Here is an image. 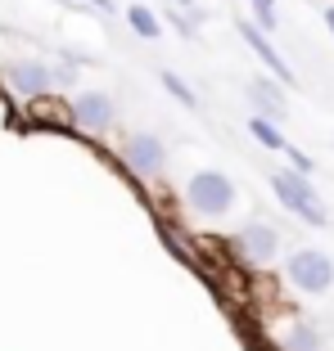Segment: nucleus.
Wrapping results in <instances>:
<instances>
[{
	"mask_svg": "<svg viewBox=\"0 0 334 351\" xmlns=\"http://www.w3.org/2000/svg\"><path fill=\"white\" fill-rule=\"evenodd\" d=\"M122 162L131 167V176H140V180H158V176L167 171V149L158 135H131L122 145Z\"/></svg>",
	"mask_w": 334,
	"mask_h": 351,
	"instance_id": "obj_5",
	"label": "nucleus"
},
{
	"mask_svg": "<svg viewBox=\"0 0 334 351\" xmlns=\"http://www.w3.org/2000/svg\"><path fill=\"white\" fill-rule=\"evenodd\" d=\"M163 86H167V95H177L181 104H186V108H199V99H194V90H190L186 82H181L177 73H163Z\"/></svg>",
	"mask_w": 334,
	"mask_h": 351,
	"instance_id": "obj_13",
	"label": "nucleus"
},
{
	"mask_svg": "<svg viewBox=\"0 0 334 351\" xmlns=\"http://www.w3.org/2000/svg\"><path fill=\"white\" fill-rule=\"evenodd\" d=\"M77 82V68H50V86H73Z\"/></svg>",
	"mask_w": 334,
	"mask_h": 351,
	"instance_id": "obj_16",
	"label": "nucleus"
},
{
	"mask_svg": "<svg viewBox=\"0 0 334 351\" xmlns=\"http://www.w3.org/2000/svg\"><path fill=\"white\" fill-rule=\"evenodd\" d=\"M285 158H289V167H293V171H303V176H312V158H307L303 149H293V145H285Z\"/></svg>",
	"mask_w": 334,
	"mask_h": 351,
	"instance_id": "obj_15",
	"label": "nucleus"
},
{
	"mask_svg": "<svg viewBox=\"0 0 334 351\" xmlns=\"http://www.w3.org/2000/svg\"><path fill=\"white\" fill-rule=\"evenodd\" d=\"M5 82L27 99H41V95H50V68L41 59H14L5 63Z\"/></svg>",
	"mask_w": 334,
	"mask_h": 351,
	"instance_id": "obj_6",
	"label": "nucleus"
},
{
	"mask_svg": "<svg viewBox=\"0 0 334 351\" xmlns=\"http://www.w3.org/2000/svg\"><path fill=\"white\" fill-rule=\"evenodd\" d=\"M249 5H253V14H258V27L276 32V23H280V19H276V0H249Z\"/></svg>",
	"mask_w": 334,
	"mask_h": 351,
	"instance_id": "obj_14",
	"label": "nucleus"
},
{
	"mask_svg": "<svg viewBox=\"0 0 334 351\" xmlns=\"http://www.w3.org/2000/svg\"><path fill=\"white\" fill-rule=\"evenodd\" d=\"M126 23H131V32L145 36V41H154V36H158V14L149 10V5H131V10H126Z\"/></svg>",
	"mask_w": 334,
	"mask_h": 351,
	"instance_id": "obj_12",
	"label": "nucleus"
},
{
	"mask_svg": "<svg viewBox=\"0 0 334 351\" xmlns=\"http://www.w3.org/2000/svg\"><path fill=\"white\" fill-rule=\"evenodd\" d=\"M235 248H240L244 261H253V266H267V261L276 257V248H280V234H276L271 226H262V221H249V226L235 234Z\"/></svg>",
	"mask_w": 334,
	"mask_h": 351,
	"instance_id": "obj_7",
	"label": "nucleus"
},
{
	"mask_svg": "<svg viewBox=\"0 0 334 351\" xmlns=\"http://www.w3.org/2000/svg\"><path fill=\"white\" fill-rule=\"evenodd\" d=\"M271 189H276V198H280L285 212H293L303 226H312V230L330 226V212H325L321 194L312 189V180H307L303 171H293V167L289 171H271Z\"/></svg>",
	"mask_w": 334,
	"mask_h": 351,
	"instance_id": "obj_1",
	"label": "nucleus"
},
{
	"mask_svg": "<svg viewBox=\"0 0 334 351\" xmlns=\"http://www.w3.org/2000/svg\"><path fill=\"white\" fill-rule=\"evenodd\" d=\"M285 279H289L298 293L321 298V293H330V284H334V261L325 257L321 248H298V252H289V261H285Z\"/></svg>",
	"mask_w": 334,
	"mask_h": 351,
	"instance_id": "obj_3",
	"label": "nucleus"
},
{
	"mask_svg": "<svg viewBox=\"0 0 334 351\" xmlns=\"http://www.w3.org/2000/svg\"><path fill=\"white\" fill-rule=\"evenodd\" d=\"M177 5H194V0H177Z\"/></svg>",
	"mask_w": 334,
	"mask_h": 351,
	"instance_id": "obj_20",
	"label": "nucleus"
},
{
	"mask_svg": "<svg viewBox=\"0 0 334 351\" xmlns=\"http://www.w3.org/2000/svg\"><path fill=\"white\" fill-rule=\"evenodd\" d=\"M91 10H100V14H113V0H86Z\"/></svg>",
	"mask_w": 334,
	"mask_h": 351,
	"instance_id": "obj_18",
	"label": "nucleus"
},
{
	"mask_svg": "<svg viewBox=\"0 0 334 351\" xmlns=\"http://www.w3.org/2000/svg\"><path fill=\"white\" fill-rule=\"evenodd\" d=\"M325 27H330V36H334V5L325 10Z\"/></svg>",
	"mask_w": 334,
	"mask_h": 351,
	"instance_id": "obj_19",
	"label": "nucleus"
},
{
	"mask_svg": "<svg viewBox=\"0 0 334 351\" xmlns=\"http://www.w3.org/2000/svg\"><path fill=\"white\" fill-rule=\"evenodd\" d=\"M68 117H73L82 131L100 135L118 122V104H113V95H104V90H82L77 99H68Z\"/></svg>",
	"mask_w": 334,
	"mask_h": 351,
	"instance_id": "obj_4",
	"label": "nucleus"
},
{
	"mask_svg": "<svg viewBox=\"0 0 334 351\" xmlns=\"http://www.w3.org/2000/svg\"><path fill=\"white\" fill-rule=\"evenodd\" d=\"M285 351H321V329L307 320H293L289 338H285Z\"/></svg>",
	"mask_w": 334,
	"mask_h": 351,
	"instance_id": "obj_10",
	"label": "nucleus"
},
{
	"mask_svg": "<svg viewBox=\"0 0 334 351\" xmlns=\"http://www.w3.org/2000/svg\"><path fill=\"white\" fill-rule=\"evenodd\" d=\"M172 23H177V32H186V36H194V23L181 19V14H172Z\"/></svg>",
	"mask_w": 334,
	"mask_h": 351,
	"instance_id": "obj_17",
	"label": "nucleus"
},
{
	"mask_svg": "<svg viewBox=\"0 0 334 351\" xmlns=\"http://www.w3.org/2000/svg\"><path fill=\"white\" fill-rule=\"evenodd\" d=\"M249 131H253V140H258L262 149H276V154H285V145H289V140L280 135V126L267 122V117H258V113L249 117Z\"/></svg>",
	"mask_w": 334,
	"mask_h": 351,
	"instance_id": "obj_11",
	"label": "nucleus"
},
{
	"mask_svg": "<svg viewBox=\"0 0 334 351\" xmlns=\"http://www.w3.org/2000/svg\"><path fill=\"white\" fill-rule=\"evenodd\" d=\"M240 36H244V45H249L253 54H258L267 68H271V77L276 82H285V86H293V68H285V59H280V50H276L271 41H267V32L258 27V23H240Z\"/></svg>",
	"mask_w": 334,
	"mask_h": 351,
	"instance_id": "obj_8",
	"label": "nucleus"
},
{
	"mask_svg": "<svg viewBox=\"0 0 334 351\" xmlns=\"http://www.w3.org/2000/svg\"><path fill=\"white\" fill-rule=\"evenodd\" d=\"M186 203H190V212L217 221V217H226L230 203H235V185H230V176H221V171H194L190 185H186Z\"/></svg>",
	"mask_w": 334,
	"mask_h": 351,
	"instance_id": "obj_2",
	"label": "nucleus"
},
{
	"mask_svg": "<svg viewBox=\"0 0 334 351\" xmlns=\"http://www.w3.org/2000/svg\"><path fill=\"white\" fill-rule=\"evenodd\" d=\"M249 99H253V108H258V117H267V122H276L280 126L285 122V90L271 82V77H253L249 82Z\"/></svg>",
	"mask_w": 334,
	"mask_h": 351,
	"instance_id": "obj_9",
	"label": "nucleus"
}]
</instances>
